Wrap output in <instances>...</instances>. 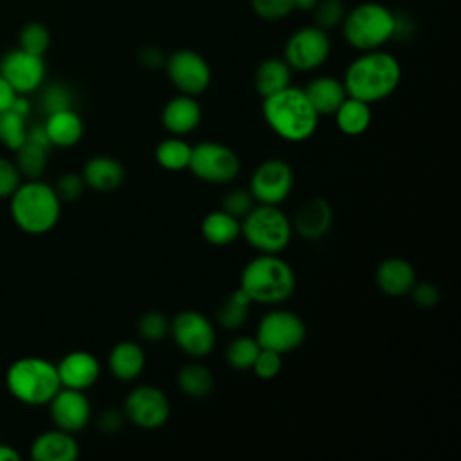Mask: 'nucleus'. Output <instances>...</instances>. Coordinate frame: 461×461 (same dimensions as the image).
Instances as JSON below:
<instances>
[{"label":"nucleus","instance_id":"dca6fc26","mask_svg":"<svg viewBox=\"0 0 461 461\" xmlns=\"http://www.w3.org/2000/svg\"><path fill=\"white\" fill-rule=\"evenodd\" d=\"M47 405L52 423L72 434L83 430L92 420V405L85 391L61 387Z\"/></svg>","mask_w":461,"mask_h":461},{"label":"nucleus","instance_id":"4be33fe9","mask_svg":"<svg viewBox=\"0 0 461 461\" xmlns=\"http://www.w3.org/2000/svg\"><path fill=\"white\" fill-rule=\"evenodd\" d=\"M375 281L380 292H384L385 295L402 297L407 295L414 286L416 270L403 258H387L376 267Z\"/></svg>","mask_w":461,"mask_h":461},{"label":"nucleus","instance_id":"ea45409f","mask_svg":"<svg viewBox=\"0 0 461 461\" xmlns=\"http://www.w3.org/2000/svg\"><path fill=\"white\" fill-rule=\"evenodd\" d=\"M41 106L47 112V115L52 112L72 108V94L65 85L52 83L45 88L41 95Z\"/></svg>","mask_w":461,"mask_h":461},{"label":"nucleus","instance_id":"a878e982","mask_svg":"<svg viewBox=\"0 0 461 461\" xmlns=\"http://www.w3.org/2000/svg\"><path fill=\"white\" fill-rule=\"evenodd\" d=\"M43 128L50 144L56 148L76 146L81 140L85 131L83 119L72 108L49 113L47 121L43 122Z\"/></svg>","mask_w":461,"mask_h":461},{"label":"nucleus","instance_id":"ddd939ff","mask_svg":"<svg viewBox=\"0 0 461 461\" xmlns=\"http://www.w3.org/2000/svg\"><path fill=\"white\" fill-rule=\"evenodd\" d=\"M294 189L292 166L283 158L263 160L250 175L249 191L256 203L281 205Z\"/></svg>","mask_w":461,"mask_h":461},{"label":"nucleus","instance_id":"79ce46f5","mask_svg":"<svg viewBox=\"0 0 461 461\" xmlns=\"http://www.w3.org/2000/svg\"><path fill=\"white\" fill-rule=\"evenodd\" d=\"M52 187H54V191H56V194L61 202H72V200L81 196V193L85 191L86 185H85V180H83L81 175L65 173L56 180V184Z\"/></svg>","mask_w":461,"mask_h":461},{"label":"nucleus","instance_id":"e433bc0d","mask_svg":"<svg viewBox=\"0 0 461 461\" xmlns=\"http://www.w3.org/2000/svg\"><path fill=\"white\" fill-rule=\"evenodd\" d=\"M312 11H313V20H315L313 25H317L324 31L340 25L344 20V14H346V7L340 0H319L312 7Z\"/></svg>","mask_w":461,"mask_h":461},{"label":"nucleus","instance_id":"58836bf2","mask_svg":"<svg viewBox=\"0 0 461 461\" xmlns=\"http://www.w3.org/2000/svg\"><path fill=\"white\" fill-rule=\"evenodd\" d=\"M254 205H256V200L252 198L250 191L241 187L229 191L221 200V209L238 220H241Z\"/></svg>","mask_w":461,"mask_h":461},{"label":"nucleus","instance_id":"37998d69","mask_svg":"<svg viewBox=\"0 0 461 461\" xmlns=\"http://www.w3.org/2000/svg\"><path fill=\"white\" fill-rule=\"evenodd\" d=\"M22 184V173L14 160L0 157V198H9Z\"/></svg>","mask_w":461,"mask_h":461},{"label":"nucleus","instance_id":"a19ab883","mask_svg":"<svg viewBox=\"0 0 461 461\" xmlns=\"http://www.w3.org/2000/svg\"><path fill=\"white\" fill-rule=\"evenodd\" d=\"M252 11L263 20H281L294 11L292 0H250Z\"/></svg>","mask_w":461,"mask_h":461},{"label":"nucleus","instance_id":"c03bdc74","mask_svg":"<svg viewBox=\"0 0 461 461\" xmlns=\"http://www.w3.org/2000/svg\"><path fill=\"white\" fill-rule=\"evenodd\" d=\"M409 295L420 308H434L439 303V290L429 281H416Z\"/></svg>","mask_w":461,"mask_h":461},{"label":"nucleus","instance_id":"09e8293b","mask_svg":"<svg viewBox=\"0 0 461 461\" xmlns=\"http://www.w3.org/2000/svg\"><path fill=\"white\" fill-rule=\"evenodd\" d=\"M20 459V452L5 443H0V461H18Z\"/></svg>","mask_w":461,"mask_h":461},{"label":"nucleus","instance_id":"49530a36","mask_svg":"<svg viewBox=\"0 0 461 461\" xmlns=\"http://www.w3.org/2000/svg\"><path fill=\"white\" fill-rule=\"evenodd\" d=\"M16 90L7 83V79L0 74V112H5L13 106L16 99Z\"/></svg>","mask_w":461,"mask_h":461},{"label":"nucleus","instance_id":"bb28decb","mask_svg":"<svg viewBox=\"0 0 461 461\" xmlns=\"http://www.w3.org/2000/svg\"><path fill=\"white\" fill-rule=\"evenodd\" d=\"M200 230L207 243L214 247H225L234 243L241 236V221L225 212L223 209H218L205 214Z\"/></svg>","mask_w":461,"mask_h":461},{"label":"nucleus","instance_id":"a211bd4d","mask_svg":"<svg viewBox=\"0 0 461 461\" xmlns=\"http://www.w3.org/2000/svg\"><path fill=\"white\" fill-rule=\"evenodd\" d=\"M52 144L45 133L43 124L27 128L25 142L14 151V164L20 169L22 176L40 178L47 167V155Z\"/></svg>","mask_w":461,"mask_h":461},{"label":"nucleus","instance_id":"6e6552de","mask_svg":"<svg viewBox=\"0 0 461 461\" xmlns=\"http://www.w3.org/2000/svg\"><path fill=\"white\" fill-rule=\"evenodd\" d=\"M254 337L261 348L285 355L303 346L306 339V324L295 312L274 308L261 317Z\"/></svg>","mask_w":461,"mask_h":461},{"label":"nucleus","instance_id":"f704fd0d","mask_svg":"<svg viewBox=\"0 0 461 461\" xmlns=\"http://www.w3.org/2000/svg\"><path fill=\"white\" fill-rule=\"evenodd\" d=\"M18 43H20V49H23L31 54L43 56L50 45V32L45 25H41L38 22H31L20 31Z\"/></svg>","mask_w":461,"mask_h":461},{"label":"nucleus","instance_id":"4468645a","mask_svg":"<svg viewBox=\"0 0 461 461\" xmlns=\"http://www.w3.org/2000/svg\"><path fill=\"white\" fill-rule=\"evenodd\" d=\"M171 85L185 95H200L211 85V68L202 54L191 49L175 50L164 61Z\"/></svg>","mask_w":461,"mask_h":461},{"label":"nucleus","instance_id":"cd10ccee","mask_svg":"<svg viewBox=\"0 0 461 461\" xmlns=\"http://www.w3.org/2000/svg\"><path fill=\"white\" fill-rule=\"evenodd\" d=\"M337 128L348 137H358L371 126V104L355 97H346L335 110Z\"/></svg>","mask_w":461,"mask_h":461},{"label":"nucleus","instance_id":"f257e3e1","mask_svg":"<svg viewBox=\"0 0 461 461\" xmlns=\"http://www.w3.org/2000/svg\"><path fill=\"white\" fill-rule=\"evenodd\" d=\"M400 61L382 49L364 50L346 68L342 83L349 97L364 103H378L389 97L400 85Z\"/></svg>","mask_w":461,"mask_h":461},{"label":"nucleus","instance_id":"7ed1b4c3","mask_svg":"<svg viewBox=\"0 0 461 461\" xmlns=\"http://www.w3.org/2000/svg\"><path fill=\"white\" fill-rule=\"evenodd\" d=\"M238 288L250 303L276 306L292 297L295 274L279 254H258L243 267Z\"/></svg>","mask_w":461,"mask_h":461},{"label":"nucleus","instance_id":"1a4fd4ad","mask_svg":"<svg viewBox=\"0 0 461 461\" xmlns=\"http://www.w3.org/2000/svg\"><path fill=\"white\" fill-rule=\"evenodd\" d=\"M187 169L202 182L229 184L240 173V158L221 142L202 140L193 146Z\"/></svg>","mask_w":461,"mask_h":461},{"label":"nucleus","instance_id":"4c0bfd02","mask_svg":"<svg viewBox=\"0 0 461 461\" xmlns=\"http://www.w3.org/2000/svg\"><path fill=\"white\" fill-rule=\"evenodd\" d=\"M254 375L259 378V380H272L276 378L281 369H283V355L281 353H276L272 349H265L261 348L252 367Z\"/></svg>","mask_w":461,"mask_h":461},{"label":"nucleus","instance_id":"7c9ffc66","mask_svg":"<svg viewBox=\"0 0 461 461\" xmlns=\"http://www.w3.org/2000/svg\"><path fill=\"white\" fill-rule=\"evenodd\" d=\"M191 149L193 146L187 140H184L182 137L171 135L157 144L155 160L160 167L167 171H182V169H187L189 166Z\"/></svg>","mask_w":461,"mask_h":461},{"label":"nucleus","instance_id":"423d86ee","mask_svg":"<svg viewBox=\"0 0 461 461\" xmlns=\"http://www.w3.org/2000/svg\"><path fill=\"white\" fill-rule=\"evenodd\" d=\"M340 25L344 40L353 49L375 50L394 38L396 14L384 4L364 2L346 11Z\"/></svg>","mask_w":461,"mask_h":461},{"label":"nucleus","instance_id":"393cba45","mask_svg":"<svg viewBox=\"0 0 461 461\" xmlns=\"http://www.w3.org/2000/svg\"><path fill=\"white\" fill-rule=\"evenodd\" d=\"M313 110L321 115H333L340 103L348 97L342 79L333 76H317L303 88Z\"/></svg>","mask_w":461,"mask_h":461},{"label":"nucleus","instance_id":"39448f33","mask_svg":"<svg viewBox=\"0 0 461 461\" xmlns=\"http://www.w3.org/2000/svg\"><path fill=\"white\" fill-rule=\"evenodd\" d=\"M5 385L13 398L32 407L47 405L61 389L56 364L41 357L16 358L5 371Z\"/></svg>","mask_w":461,"mask_h":461},{"label":"nucleus","instance_id":"f8f14e48","mask_svg":"<svg viewBox=\"0 0 461 461\" xmlns=\"http://www.w3.org/2000/svg\"><path fill=\"white\" fill-rule=\"evenodd\" d=\"M122 412L135 427L144 430L160 429L171 414V405L166 393L151 384L133 387L126 398Z\"/></svg>","mask_w":461,"mask_h":461},{"label":"nucleus","instance_id":"72a5a7b5","mask_svg":"<svg viewBox=\"0 0 461 461\" xmlns=\"http://www.w3.org/2000/svg\"><path fill=\"white\" fill-rule=\"evenodd\" d=\"M23 115L16 113L14 110L0 112V142L9 148L11 151H16L27 137V124Z\"/></svg>","mask_w":461,"mask_h":461},{"label":"nucleus","instance_id":"9b49d317","mask_svg":"<svg viewBox=\"0 0 461 461\" xmlns=\"http://www.w3.org/2000/svg\"><path fill=\"white\" fill-rule=\"evenodd\" d=\"M169 333L182 353L191 358L207 357L216 344L214 324L196 310H182L169 322Z\"/></svg>","mask_w":461,"mask_h":461},{"label":"nucleus","instance_id":"0eeeda50","mask_svg":"<svg viewBox=\"0 0 461 461\" xmlns=\"http://www.w3.org/2000/svg\"><path fill=\"white\" fill-rule=\"evenodd\" d=\"M241 236L258 254H281L292 241V220L279 205L258 203L241 220Z\"/></svg>","mask_w":461,"mask_h":461},{"label":"nucleus","instance_id":"aec40b11","mask_svg":"<svg viewBox=\"0 0 461 461\" xmlns=\"http://www.w3.org/2000/svg\"><path fill=\"white\" fill-rule=\"evenodd\" d=\"M29 454L34 461H74L79 456V443L72 432L56 427L38 434Z\"/></svg>","mask_w":461,"mask_h":461},{"label":"nucleus","instance_id":"2f4dec72","mask_svg":"<svg viewBox=\"0 0 461 461\" xmlns=\"http://www.w3.org/2000/svg\"><path fill=\"white\" fill-rule=\"evenodd\" d=\"M250 299L236 288L230 295L223 299V303L216 310V322L223 330H238L245 324L249 317Z\"/></svg>","mask_w":461,"mask_h":461},{"label":"nucleus","instance_id":"c85d7f7f","mask_svg":"<svg viewBox=\"0 0 461 461\" xmlns=\"http://www.w3.org/2000/svg\"><path fill=\"white\" fill-rule=\"evenodd\" d=\"M292 83V68L283 58H267L254 74V88L261 97L272 95Z\"/></svg>","mask_w":461,"mask_h":461},{"label":"nucleus","instance_id":"a18cd8bd","mask_svg":"<svg viewBox=\"0 0 461 461\" xmlns=\"http://www.w3.org/2000/svg\"><path fill=\"white\" fill-rule=\"evenodd\" d=\"M124 412L117 411V409H106L101 412L97 425L104 434H117L122 427H124Z\"/></svg>","mask_w":461,"mask_h":461},{"label":"nucleus","instance_id":"f03ea898","mask_svg":"<svg viewBox=\"0 0 461 461\" xmlns=\"http://www.w3.org/2000/svg\"><path fill=\"white\" fill-rule=\"evenodd\" d=\"M261 112L268 128L288 142L308 140L319 126V113L299 86L290 85L263 97Z\"/></svg>","mask_w":461,"mask_h":461},{"label":"nucleus","instance_id":"c9c22d12","mask_svg":"<svg viewBox=\"0 0 461 461\" xmlns=\"http://www.w3.org/2000/svg\"><path fill=\"white\" fill-rule=\"evenodd\" d=\"M169 322L171 321L162 312L151 310L139 317L137 331L144 340L157 342V340H162L166 335H169Z\"/></svg>","mask_w":461,"mask_h":461},{"label":"nucleus","instance_id":"9d476101","mask_svg":"<svg viewBox=\"0 0 461 461\" xmlns=\"http://www.w3.org/2000/svg\"><path fill=\"white\" fill-rule=\"evenodd\" d=\"M331 52V41L324 29L306 25L290 34L283 49V59L292 70L312 72L326 63Z\"/></svg>","mask_w":461,"mask_h":461},{"label":"nucleus","instance_id":"412c9836","mask_svg":"<svg viewBox=\"0 0 461 461\" xmlns=\"http://www.w3.org/2000/svg\"><path fill=\"white\" fill-rule=\"evenodd\" d=\"M202 121V108L193 95L178 94L162 108V124L169 135L184 137L196 130Z\"/></svg>","mask_w":461,"mask_h":461},{"label":"nucleus","instance_id":"6ab92c4d","mask_svg":"<svg viewBox=\"0 0 461 461\" xmlns=\"http://www.w3.org/2000/svg\"><path fill=\"white\" fill-rule=\"evenodd\" d=\"M333 223V209L326 198L315 196L306 200L295 212L292 220V229L295 234L308 241L321 240L328 234Z\"/></svg>","mask_w":461,"mask_h":461},{"label":"nucleus","instance_id":"b1692460","mask_svg":"<svg viewBox=\"0 0 461 461\" xmlns=\"http://www.w3.org/2000/svg\"><path fill=\"white\" fill-rule=\"evenodd\" d=\"M146 366V353L139 342L121 340L108 355V369L121 382H133L140 376Z\"/></svg>","mask_w":461,"mask_h":461},{"label":"nucleus","instance_id":"8fccbe9b","mask_svg":"<svg viewBox=\"0 0 461 461\" xmlns=\"http://www.w3.org/2000/svg\"><path fill=\"white\" fill-rule=\"evenodd\" d=\"M319 0H292L294 9H303V11H312V7L317 4Z\"/></svg>","mask_w":461,"mask_h":461},{"label":"nucleus","instance_id":"473e14b6","mask_svg":"<svg viewBox=\"0 0 461 461\" xmlns=\"http://www.w3.org/2000/svg\"><path fill=\"white\" fill-rule=\"evenodd\" d=\"M261 346L258 344L256 337H247V335H240L236 339H232L227 348H225V360L232 369L238 371H245L250 369L258 353H259Z\"/></svg>","mask_w":461,"mask_h":461},{"label":"nucleus","instance_id":"de8ad7c7","mask_svg":"<svg viewBox=\"0 0 461 461\" xmlns=\"http://www.w3.org/2000/svg\"><path fill=\"white\" fill-rule=\"evenodd\" d=\"M164 61L166 59H164L162 52L155 47H146V49L140 50V63L148 68H157V67L164 65Z\"/></svg>","mask_w":461,"mask_h":461},{"label":"nucleus","instance_id":"5701e85b","mask_svg":"<svg viewBox=\"0 0 461 461\" xmlns=\"http://www.w3.org/2000/svg\"><path fill=\"white\" fill-rule=\"evenodd\" d=\"M85 185L97 193L115 191L124 180L122 164L108 155H95L85 166L81 173Z\"/></svg>","mask_w":461,"mask_h":461},{"label":"nucleus","instance_id":"f3484780","mask_svg":"<svg viewBox=\"0 0 461 461\" xmlns=\"http://www.w3.org/2000/svg\"><path fill=\"white\" fill-rule=\"evenodd\" d=\"M56 369H58L61 387L77 389V391H86L88 387H92L101 375V366L97 357L83 349L67 353L56 364Z\"/></svg>","mask_w":461,"mask_h":461},{"label":"nucleus","instance_id":"2eb2a0df","mask_svg":"<svg viewBox=\"0 0 461 461\" xmlns=\"http://www.w3.org/2000/svg\"><path fill=\"white\" fill-rule=\"evenodd\" d=\"M0 74L16 90V94H31L43 85L45 61L43 56L31 54L23 49H13L0 59Z\"/></svg>","mask_w":461,"mask_h":461},{"label":"nucleus","instance_id":"20e7f679","mask_svg":"<svg viewBox=\"0 0 461 461\" xmlns=\"http://www.w3.org/2000/svg\"><path fill=\"white\" fill-rule=\"evenodd\" d=\"M9 198L13 221L27 234H45L59 220L61 200L54 187L40 178L22 182Z\"/></svg>","mask_w":461,"mask_h":461},{"label":"nucleus","instance_id":"c756f323","mask_svg":"<svg viewBox=\"0 0 461 461\" xmlns=\"http://www.w3.org/2000/svg\"><path fill=\"white\" fill-rule=\"evenodd\" d=\"M176 384L180 393H184L189 398H205L214 391V375L212 371L200 364V362H189L180 367L176 375Z\"/></svg>","mask_w":461,"mask_h":461}]
</instances>
